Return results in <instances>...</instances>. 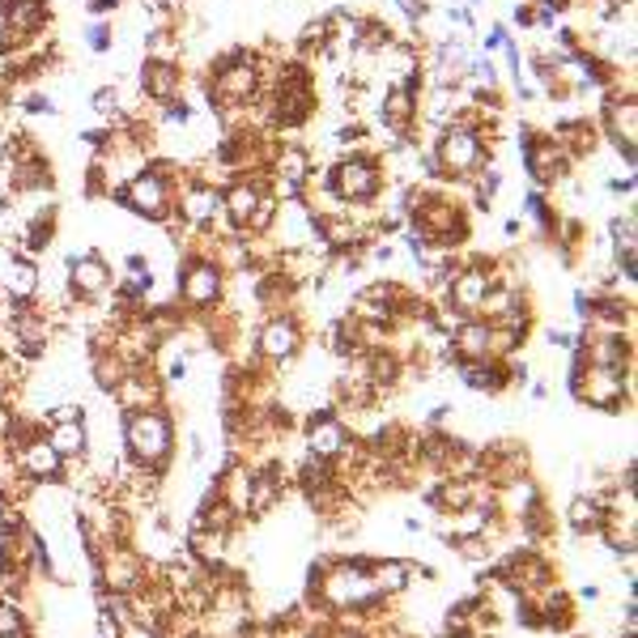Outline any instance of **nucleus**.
<instances>
[{
	"mask_svg": "<svg viewBox=\"0 0 638 638\" xmlns=\"http://www.w3.org/2000/svg\"><path fill=\"white\" fill-rule=\"evenodd\" d=\"M404 230H413L425 247H448V252H460V247L473 238V209H469L464 200H455L451 192L418 184L413 205H409V213H404Z\"/></svg>",
	"mask_w": 638,
	"mask_h": 638,
	"instance_id": "1",
	"label": "nucleus"
},
{
	"mask_svg": "<svg viewBox=\"0 0 638 638\" xmlns=\"http://www.w3.org/2000/svg\"><path fill=\"white\" fill-rule=\"evenodd\" d=\"M264 65H268V56H261L256 48H235L226 56H217L209 65V86H205V98H209L213 111L217 116H238V111L256 107Z\"/></svg>",
	"mask_w": 638,
	"mask_h": 638,
	"instance_id": "2",
	"label": "nucleus"
},
{
	"mask_svg": "<svg viewBox=\"0 0 638 638\" xmlns=\"http://www.w3.org/2000/svg\"><path fill=\"white\" fill-rule=\"evenodd\" d=\"M124 455L149 477H163L175 455V422L166 409H141V413H124Z\"/></svg>",
	"mask_w": 638,
	"mask_h": 638,
	"instance_id": "3",
	"label": "nucleus"
},
{
	"mask_svg": "<svg viewBox=\"0 0 638 638\" xmlns=\"http://www.w3.org/2000/svg\"><path fill=\"white\" fill-rule=\"evenodd\" d=\"M430 158H434V170H439V184H460L464 188L481 166L494 163V149L485 145V137L477 128L443 124L434 145H430Z\"/></svg>",
	"mask_w": 638,
	"mask_h": 638,
	"instance_id": "4",
	"label": "nucleus"
},
{
	"mask_svg": "<svg viewBox=\"0 0 638 638\" xmlns=\"http://www.w3.org/2000/svg\"><path fill=\"white\" fill-rule=\"evenodd\" d=\"M324 188L336 196L341 209H366L375 205L383 188H387V175H383V163L375 154L357 149V154H345L341 163H332L324 170Z\"/></svg>",
	"mask_w": 638,
	"mask_h": 638,
	"instance_id": "5",
	"label": "nucleus"
},
{
	"mask_svg": "<svg viewBox=\"0 0 638 638\" xmlns=\"http://www.w3.org/2000/svg\"><path fill=\"white\" fill-rule=\"evenodd\" d=\"M520 149H523V175L532 179L537 192H558L562 184H570V175L579 166L553 132H537L528 124H520Z\"/></svg>",
	"mask_w": 638,
	"mask_h": 638,
	"instance_id": "6",
	"label": "nucleus"
},
{
	"mask_svg": "<svg viewBox=\"0 0 638 638\" xmlns=\"http://www.w3.org/2000/svg\"><path fill=\"white\" fill-rule=\"evenodd\" d=\"M111 200L124 205L132 217L149 222V226H163L166 217H170V205H175V179L163 175L158 166L145 163L137 175H128V179L111 192Z\"/></svg>",
	"mask_w": 638,
	"mask_h": 638,
	"instance_id": "7",
	"label": "nucleus"
},
{
	"mask_svg": "<svg viewBox=\"0 0 638 638\" xmlns=\"http://www.w3.org/2000/svg\"><path fill=\"white\" fill-rule=\"evenodd\" d=\"M570 354H575V366H570L575 401H583L588 409H600V413H621V404H630V375L635 371L591 366V362H583L579 350H570Z\"/></svg>",
	"mask_w": 638,
	"mask_h": 638,
	"instance_id": "8",
	"label": "nucleus"
},
{
	"mask_svg": "<svg viewBox=\"0 0 638 638\" xmlns=\"http://www.w3.org/2000/svg\"><path fill=\"white\" fill-rule=\"evenodd\" d=\"M600 137L614 145L617 158L626 163V170H635V149H638V98L635 90H621V86H605V102H600V116H596Z\"/></svg>",
	"mask_w": 638,
	"mask_h": 638,
	"instance_id": "9",
	"label": "nucleus"
},
{
	"mask_svg": "<svg viewBox=\"0 0 638 638\" xmlns=\"http://www.w3.org/2000/svg\"><path fill=\"white\" fill-rule=\"evenodd\" d=\"M51 26L48 0H0V56L18 60Z\"/></svg>",
	"mask_w": 638,
	"mask_h": 638,
	"instance_id": "10",
	"label": "nucleus"
},
{
	"mask_svg": "<svg viewBox=\"0 0 638 638\" xmlns=\"http://www.w3.org/2000/svg\"><path fill=\"white\" fill-rule=\"evenodd\" d=\"M303 345H307V328L298 320V311H273L264 315V324L256 328V354H261V366H294L303 357Z\"/></svg>",
	"mask_w": 638,
	"mask_h": 638,
	"instance_id": "11",
	"label": "nucleus"
},
{
	"mask_svg": "<svg viewBox=\"0 0 638 638\" xmlns=\"http://www.w3.org/2000/svg\"><path fill=\"white\" fill-rule=\"evenodd\" d=\"M175 282H179L175 285V298L184 303V311H213L222 307V298H226L230 273L217 261H209V256H188V261L179 264Z\"/></svg>",
	"mask_w": 638,
	"mask_h": 638,
	"instance_id": "12",
	"label": "nucleus"
},
{
	"mask_svg": "<svg viewBox=\"0 0 638 638\" xmlns=\"http://www.w3.org/2000/svg\"><path fill=\"white\" fill-rule=\"evenodd\" d=\"M65 268H69V298L77 307H95V303H107L116 294V268L95 247L90 252H69Z\"/></svg>",
	"mask_w": 638,
	"mask_h": 638,
	"instance_id": "13",
	"label": "nucleus"
},
{
	"mask_svg": "<svg viewBox=\"0 0 638 638\" xmlns=\"http://www.w3.org/2000/svg\"><path fill=\"white\" fill-rule=\"evenodd\" d=\"M170 209L179 213V226H188V230H213L217 217H222V188L213 184L209 175L192 170L188 179H184V188L175 192V205H170Z\"/></svg>",
	"mask_w": 638,
	"mask_h": 638,
	"instance_id": "14",
	"label": "nucleus"
},
{
	"mask_svg": "<svg viewBox=\"0 0 638 638\" xmlns=\"http://www.w3.org/2000/svg\"><path fill=\"white\" fill-rule=\"evenodd\" d=\"M145 575H149V562H145L141 553L132 549V544H111V549H102L95 558V579L102 591H111V596H132V591L145 583Z\"/></svg>",
	"mask_w": 638,
	"mask_h": 638,
	"instance_id": "15",
	"label": "nucleus"
},
{
	"mask_svg": "<svg viewBox=\"0 0 638 638\" xmlns=\"http://www.w3.org/2000/svg\"><path fill=\"white\" fill-rule=\"evenodd\" d=\"M268 196V170H256V175H230L222 184V222L226 230H247V222L256 217V209Z\"/></svg>",
	"mask_w": 638,
	"mask_h": 638,
	"instance_id": "16",
	"label": "nucleus"
},
{
	"mask_svg": "<svg viewBox=\"0 0 638 638\" xmlns=\"http://www.w3.org/2000/svg\"><path fill=\"white\" fill-rule=\"evenodd\" d=\"M303 443H307V455H320V460H332V464L354 451L350 430L332 409H311L303 418Z\"/></svg>",
	"mask_w": 638,
	"mask_h": 638,
	"instance_id": "17",
	"label": "nucleus"
},
{
	"mask_svg": "<svg viewBox=\"0 0 638 638\" xmlns=\"http://www.w3.org/2000/svg\"><path fill=\"white\" fill-rule=\"evenodd\" d=\"M137 81H141V95L149 102H175V98H184V65L175 60V56H145L141 60V72H137Z\"/></svg>",
	"mask_w": 638,
	"mask_h": 638,
	"instance_id": "18",
	"label": "nucleus"
},
{
	"mask_svg": "<svg viewBox=\"0 0 638 638\" xmlns=\"http://www.w3.org/2000/svg\"><path fill=\"white\" fill-rule=\"evenodd\" d=\"M163 379L154 375V371H145V366H132V371H124L116 387H111V396L124 413H141V409H163Z\"/></svg>",
	"mask_w": 638,
	"mask_h": 638,
	"instance_id": "19",
	"label": "nucleus"
},
{
	"mask_svg": "<svg viewBox=\"0 0 638 638\" xmlns=\"http://www.w3.org/2000/svg\"><path fill=\"white\" fill-rule=\"evenodd\" d=\"M0 294L9 303H39L43 298V268L26 256H4L0 264Z\"/></svg>",
	"mask_w": 638,
	"mask_h": 638,
	"instance_id": "20",
	"label": "nucleus"
},
{
	"mask_svg": "<svg viewBox=\"0 0 638 638\" xmlns=\"http://www.w3.org/2000/svg\"><path fill=\"white\" fill-rule=\"evenodd\" d=\"M18 464H22V473L35 481V485H56V481H65V460H60V451L48 443V434L39 430V434H30L18 451Z\"/></svg>",
	"mask_w": 638,
	"mask_h": 638,
	"instance_id": "21",
	"label": "nucleus"
},
{
	"mask_svg": "<svg viewBox=\"0 0 638 638\" xmlns=\"http://www.w3.org/2000/svg\"><path fill=\"white\" fill-rule=\"evenodd\" d=\"M609 502H614V494H600V490H579V494L570 498V507H567L570 532H579V537H596V532H600V523H605V516H609Z\"/></svg>",
	"mask_w": 638,
	"mask_h": 638,
	"instance_id": "22",
	"label": "nucleus"
},
{
	"mask_svg": "<svg viewBox=\"0 0 638 638\" xmlns=\"http://www.w3.org/2000/svg\"><path fill=\"white\" fill-rule=\"evenodd\" d=\"M451 354L455 362H481V357H490V324L485 320H460L455 328H451Z\"/></svg>",
	"mask_w": 638,
	"mask_h": 638,
	"instance_id": "23",
	"label": "nucleus"
},
{
	"mask_svg": "<svg viewBox=\"0 0 638 638\" xmlns=\"http://www.w3.org/2000/svg\"><path fill=\"white\" fill-rule=\"evenodd\" d=\"M366 567H371V579L383 600H401L413 583V562H404V558H371Z\"/></svg>",
	"mask_w": 638,
	"mask_h": 638,
	"instance_id": "24",
	"label": "nucleus"
},
{
	"mask_svg": "<svg viewBox=\"0 0 638 638\" xmlns=\"http://www.w3.org/2000/svg\"><path fill=\"white\" fill-rule=\"evenodd\" d=\"M48 443L60 451V460H86V451H90V422L72 418V422L48 425Z\"/></svg>",
	"mask_w": 638,
	"mask_h": 638,
	"instance_id": "25",
	"label": "nucleus"
},
{
	"mask_svg": "<svg viewBox=\"0 0 638 638\" xmlns=\"http://www.w3.org/2000/svg\"><path fill=\"white\" fill-rule=\"evenodd\" d=\"M596 537L609 544V553H617V558H635V549H638L635 511H626V516H621V511H609Z\"/></svg>",
	"mask_w": 638,
	"mask_h": 638,
	"instance_id": "26",
	"label": "nucleus"
},
{
	"mask_svg": "<svg viewBox=\"0 0 638 638\" xmlns=\"http://www.w3.org/2000/svg\"><path fill=\"white\" fill-rule=\"evenodd\" d=\"M0 638H26V614L18 596H0Z\"/></svg>",
	"mask_w": 638,
	"mask_h": 638,
	"instance_id": "27",
	"label": "nucleus"
},
{
	"mask_svg": "<svg viewBox=\"0 0 638 638\" xmlns=\"http://www.w3.org/2000/svg\"><path fill=\"white\" fill-rule=\"evenodd\" d=\"M86 43H90V51L107 56V51H111V43H116V30H111L107 22H90V26H86Z\"/></svg>",
	"mask_w": 638,
	"mask_h": 638,
	"instance_id": "28",
	"label": "nucleus"
},
{
	"mask_svg": "<svg viewBox=\"0 0 638 638\" xmlns=\"http://www.w3.org/2000/svg\"><path fill=\"white\" fill-rule=\"evenodd\" d=\"M609 238H614V247L617 243H635V209L609 217Z\"/></svg>",
	"mask_w": 638,
	"mask_h": 638,
	"instance_id": "29",
	"label": "nucleus"
},
{
	"mask_svg": "<svg viewBox=\"0 0 638 638\" xmlns=\"http://www.w3.org/2000/svg\"><path fill=\"white\" fill-rule=\"evenodd\" d=\"M22 111L26 116H56V102H51L48 95H39V90H35V95L22 98Z\"/></svg>",
	"mask_w": 638,
	"mask_h": 638,
	"instance_id": "30",
	"label": "nucleus"
},
{
	"mask_svg": "<svg viewBox=\"0 0 638 638\" xmlns=\"http://www.w3.org/2000/svg\"><path fill=\"white\" fill-rule=\"evenodd\" d=\"M605 188H609V196H635V170H626V175H614V179H605Z\"/></svg>",
	"mask_w": 638,
	"mask_h": 638,
	"instance_id": "31",
	"label": "nucleus"
},
{
	"mask_svg": "<svg viewBox=\"0 0 638 638\" xmlns=\"http://www.w3.org/2000/svg\"><path fill=\"white\" fill-rule=\"evenodd\" d=\"M502 48H507V26L494 22L490 30H485V48H481V51L490 56V51H502Z\"/></svg>",
	"mask_w": 638,
	"mask_h": 638,
	"instance_id": "32",
	"label": "nucleus"
},
{
	"mask_svg": "<svg viewBox=\"0 0 638 638\" xmlns=\"http://www.w3.org/2000/svg\"><path fill=\"white\" fill-rule=\"evenodd\" d=\"M18 422H22V418H18V413H13L9 404L0 401V443H4V439H9L13 430H18Z\"/></svg>",
	"mask_w": 638,
	"mask_h": 638,
	"instance_id": "33",
	"label": "nucleus"
},
{
	"mask_svg": "<svg viewBox=\"0 0 638 638\" xmlns=\"http://www.w3.org/2000/svg\"><path fill=\"white\" fill-rule=\"evenodd\" d=\"M511 22L520 26V30H532V4H516V9H511Z\"/></svg>",
	"mask_w": 638,
	"mask_h": 638,
	"instance_id": "34",
	"label": "nucleus"
},
{
	"mask_svg": "<svg viewBox=\"0 0 638 638\" xmlns=\"http://www.w3.org/2000/svg\"><path fill=\"white\" fill-rule=\"evenodd\" d=\"M158 13H188V4L192 0H149Z\"/></svg>",
	"mask_w": 638,
	"mask_h": 638,
	"instance_id": "35",
	"label": "nucleus"
},
{
	"mask_svg": "<svg viewBox=\"0 0 638 638\" xmlns=\"http://www.w3.org/2000/svg\"><path fill=\"white\" fill-rule=\"evenodd\" d=\"M124 268H128V273H149V256H141V252H128V256H124Z\"/></svg>",
	"mask_w": 638,
	"mask_h": 638,
	"instance_id": "36",
	"label": "nucleus"
},
{
	"mask_svg": "<svg viewBox=\"0 0 638 638\" xmlns=\"http://www.w3.org/2000/svg\"><path fill=\"white\" fill-rule=\"evenodd\" d=\"M588 311H591V294L588 289H575V315L588 324Z\"/></svg>",
	"mask_w": 638,
	"mask_h": 638,
	"instance_id": "37",
	"label": "nucleus"
},
{
	"mask_svg": "<svg viewBox=\"0 0 638 638\" xmlns=\"http://www.w3.org/2000/svg\"><path fill=\"white\" fill-rule=\"evenodd\" d=\"M119 4H124V0H86V9H90L95 18H102L107 9H119Z\"/></svg>",
	"mask_w": 638,
	"mask_h": 638,
	"instance_id": "38",
	"label": "nucleus"
},
{
	"mask_svg": "<svg viewBox=\"0 0 638 638\" xmlns=\"http://www.w3.org/2000/svg\"><path fill=\"white\" fill-rule=\"evenodd\" d=\"M502 235H507V238H520V235H523V217H507V222H502Z\"/></svg>",
	"mask_w": 638,
	"mask_h": 638,
	"instance_id": "39",
	"label": "nucleus"
},
{
	"mask_svg": "<svg viewBox=\"0 0 638 638\" xmlns=\"http://www.w3.org/2000/svg\"><path fill=\"white\" fill-rule=\"evenodd\" d=\"M579 600H583V605H596V600H600V588H596V583H583V588H579Z\"/></svg>",
	"mask_w": 638,
	"mask_h": 638,
	"instance_id": "40",
	"label": "nucleus"
},
{
	"mask_svg": "<svg viewBox=\"0 0 638 638\" xmlns=\"http://www.w3.org/2000/svg\"><path fill=\"white\" fill-rule=\"evenodd\" d=\"M9 315H13V303H9V298H4V294H0V328H4V324H9Z\"/></svg>",
	"mask_w": 638,
	"mask_h": 638,
	"instance_id": "41",
	"label": "nucleus"
},
{
	"mask_svg": "<svg viewBox=\"0 0 638 638\" xmlns=\"http://www.w3.org/2000/svg\"><path fill=\"white\" fill-rule=\"evenodd\" d=\"M544 396H549V383L537 379V383H532V401H544Z\"/></svg>",
	"mask_w": 638,
	"mask_h": 638,
	"instance_id": "42",
	"label": "nucleus"
},
{
	"mask_svg": "<svg viewBox=\"0 0 638 638\" xmlns=\"http://www.w3.org/2000/svg\"><path fill=\"white\" fill-rule=\"evenodd\" d=\"M188 638H200V635H188Z\"/></svg>",
	"mask_w": 638,
	"mask_h": 638,
	"instance_id": "43",
	"label": "nucleus"
}]
</instances>
